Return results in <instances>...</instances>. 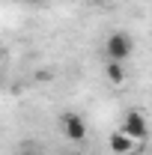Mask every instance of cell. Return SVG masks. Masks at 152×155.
I'll use <instances>...</instances> for the list:
<instances>
[{"label": "cell", "mask_w": 152, "mask_h": 155, "mask_svg": "<svg viewBox=\"0 0 152 155\" xmlns=\"http://www.w3.org/2000/svg\"><path fill=\"white\" fill-rule=\"evenodd\" d=\"M131 54H134V39L128 33H114L104 42V57L111 63H128Z\"/></svg>", "instance_id": "cell-1"}, {"label": "cell", "mask_w": 152, "mask_h": 155, "mask_svg": "<svg viewBox=\"0 0 152 155\" xmlns=\"http://www.w3.org/2000/svg\"><path fill=\"white\" fill-rule=\"evenodd\" d=\"M119 131L125 137H131L134 143H143V140H146V131H149V128H146V116L140 114V110H128Z\"/></svg>", "instance_id": "cell-2"}, {"label": "cell", "mask_w": 152, "mask_h": 155, "mask_svg": "<svg viewBox=\"0 0 152 155\" xmlns=\"http://www.w3.org/2000/svg\"><path fill=\"white\" fill-rule=\"evenodd\" d=\"M60 125H63V134L69 140H75V143H81L87 137V122H84L81 114H63L60 116Z\"/></svg>", "instance_id": "cell-3"}, {"label": "cell", "mask_w": 152, "mask_h": 155, "mask_svg": "<svg viewBox=\"0 0 152 155\" xmlns=\"http://www.w3.org/2000/svg\"><path fill=\"white\" fill-rule=\"evenodd\" d=\"M111 149H114L116 155H131L134 149H137V143H134L131 137H125L122 131H116V134H111Z\"/></svg>", "instance_id": "cell-4"}, {"label": "cell", "mask_w": 152, "mask_h": 155, "mask_svg": "<svg viewBox=\"0 0 152 155\" xmlns=\"http://www.w3.org/2000/svg\"><path fill=\"white\" fill-rule=\"evenodd\" d=\"M104 78H107L114 87H122L125 78H128L125 75V63H111V60H107V63H104Z\"/></svg>", "instance_id": "cell-5"}, {"label": "cell", "mask_w": 152, "mask_h": 155, "mask_svg": "<svg viewBox=\"0 0 152 155\" xmlns=\"http://www.w3.org/2000/svg\"><path fill=\"white\" fill-rule=\"evenodd\" d=\"M15 155H36V152H15Z\"/></svg>", "instance_id": "cell-6"}, {"label": "cell", "mask_w": 152, "mask_h": 155, "mask_svg": "<svg viewBox=\"0 0 152 155\" xmlns=\"http://www.w3.org/2000/svg\"><path fill=\"white\" fill-rule=\"evenodd\" d=\"M0 60H3V45H0Z\"/></svg>", "instance_id": "cell-7"}, {"label": "cell", "mask_w": 152, "mask_h": 155, "mask_svg": "<svg viewBox=\"0 0 152 155\" xmlns=\"http://www.w3.org/2000/svg\"><path fill=\"white\" fill-rule=\"evenodd\" d=\"M72 155H84V152H72Z\"/></svg>", "instance_id": "cell-8"}, {"label": "cell", "mask_w": 152, "mask_h": 155, "mask_svg": "<svg viewBox=\"0 0 152 155\" xmlns=\"http://www.w3.org/2000/svg\"><path fill=\"white\" fill-rule=\"evenodd\" d=\"M33 3H42V0H33Z\"/></svg>", "instance_id": "cell-9"}]
</instances>
